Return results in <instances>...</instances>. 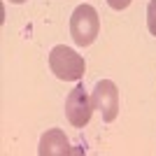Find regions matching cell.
<instances>
[{
    "label": "cell",
    "instance_id": "obj_1",
    "mask_svg": "<svg viewBox=\"0 0 156 156\" xmlns=\"http://www.w3.org/2000/svg\"><path fill=\"white\" fill-rule=\"evenodd\" d=\"M49 68L63 82H77V79L84 77L86 63L75 49H70L65 44H56L49 54Z\"/></svg>",
    "mask_w": 156,
    "mask_h": 156
},
{
    "label": "cell",
    "instance_id": "obj_2",
    "mask_svg": "<svg viewBox=\"0 0 156 156\" xmlns=\"http://www.w3.org/2000/svg\"><path fill=\"white\" fill-rule=\"evenodd\" d=\"M100 33V19H98L96 7L79 5L70 16V35L77 47H89L96 42Z\"/></svg>",
    "mask_w": 156,
    "mask_h": 156
},
{
    "label": "cell",
    "instance_id": "obj_3",
    "mask_svg": "<svg viewBox=\"0 0 156 156\" xmlns=\"http://www.w3.org/2000/svg\"><path fill=\"white\" fill-rule=\"evenodd\" d=\"M93 114V98L84 91V86H75L65 98V117L75 128H84Z\"/></svg>",
    "mask_w": 156,
    "mask_h": 156
},
{
    "label": "cell",
    "instance_id": "obj_4",
    "mask_svg": "<svg viewBox=\"0 0 156 156\" xmlns=\"http://www.w3.org/2000/svg\"><path fill=\"white\" fill-rule=\"evenodd\" d=\"M93 107L100 112L103 121H114L119 114V89L112 79H100L93 86Z\"/></svg>",
    "mask_w": 156,
    "mask_h": 156
},
{
    "label": "cell",
    "instance_id": "obj_5",
    "mask_svg": "<svg viewBox=\"0 0 156 156\" xmlns=\"http://www.w3.org/2000/svg\"><path fill=\"white\" fill-rule=\"evenodd\" d=\"M40 156H65L70 154V142L61 128H51L40 137Z\"/></svg>",
    "mask_w": 156,
    "mask_h": 156
},
{
    "label": "cell",
    "instance_id": "obj_6",
    "mask_svg": "<svg viewBox=\"0 0 156 156\" xmlns=\"http://www.w3.org/2000/svg\"><path fill=\"white\" fill-rule=\"evenodd\" d=\"M147 28H149V33L156 37V0H149V2H147Z\"/></svg>",
    "mask_w": 156,
    "mask_h": 156
},
{
    "label": "cell",
    "instance_id": "obj_7",
    "mask_svg": "<svg viewBox=\"0 0 156 156\" xmlns=\"http://www.w3.org/2000/svg\"><path fill=\"white\" fill-rule=\"evenodd\" d=\"M107 5H110L112 9H117V12H121V9H126V7L130 5V0H107Z\"/></svg>",
    "mask_w": 156,
    "mask_h": 156
},
{
    "label": "cell",
    "instance_id": "obj_8",
    "mask_svg": "<svg viewBox=\"0 0 156 156\" xmlns=\"http://www.w3.org/2000/svg\"><path fill=\"white\" fill-rule=\"evenodd\" d=\"M12 5H21V2H26V0H9Z\"/></svg>",
    "mask_w": 156,
    "mask_h": 156
}]
</instances>
